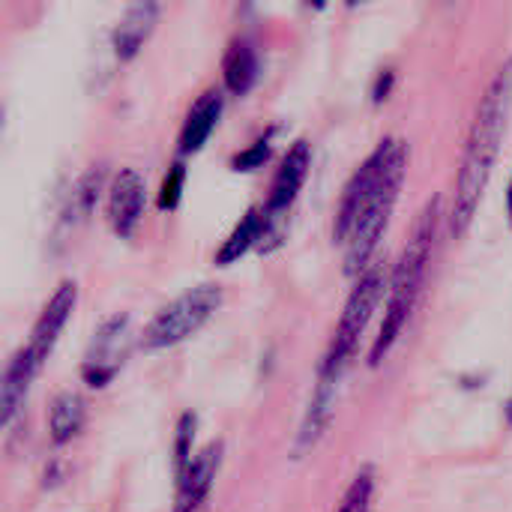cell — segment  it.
<instances>
[{"label":"cell","instance_id":"obj_1","mask_svg":"<svg viewBox=\"0 0 512 512\" xmlns=\"http://www.w3.org/2000/svg\"><path fill=\"white\" fill-rule=\"evenodd\" d=\"M405 174H408V144L402 138H384L345 183L336 207L333 240L345 246L348 276L360 279L372 267L378 243L396 210Z\"/></svg>","mask_w":512,"mask_h":512},{"label":"cell","instance_id":"obj_2","mask_svg":"<svg viewBox=\"0 0 512 512\" xmlns=\"http://www.w3.org/2000/svg\"><path fill=\"white\" fill-rule=\"evenodd\" d=\"M512 114V57L504 60L492 78V84L486 87L468 141H465V153L459 162V174H456V192H453V213H450V228L456 237H462L474 216L477 207L483 201V192L492 180L507 126H510Z\"/></svg>","mask_w":512,"mask_h":512},{"label":"cell","instance_id":"obj_3","mask_svg":"<svg viewBox=\"0 0 512 512\" xmlns=\"http://www.w3.org/2000/svg\"><path fill=\"white\" fill-rule=\"evenodd\" d=\"M438 219H441V198H432L423 207V213H420V219H417V225L411 231V240H408V246L402 249V255H399V261L393 267L390 288H387L384 324H381V333L375 336V345H372V354H369L372 366L384 363V357L399 342L408 318L414 315V306L420 300L423 279H426V270H429V261H432Z\"/></svg>","mask_w":512,"mask_h":512},{"label":"cell","instance_id":"obj_4","mask_svg":"<svg viewBox=\"0 0 512 512\" xmlns=\"http://www.w3.org/2000/svg\"><path fill=\"white\" fill-rule=\"evenodd\" d=\"M384 288L387 285V273H384V264H372L360 279L357 285L351 288V297L342 309V318L336 324V333L330 339V348L324 354V363H321V372L318 375H330V378H342L348 360L354 357L357 351V342L360 336L366 333L369 321H372V312L375 306L381 303L384 297Z\"/></svg>","mask_w":512,"mask_h":512},{"label":"cell","instance_id":"obj_5","mask_svg":"<svg viewBox=\"0 0 512 512\" xmlns=\"http://www.w3.org/2000/svg\"><path fill=\"white\" fill-rule=\"evenodd\" d=\"M219 306H222V288L219 285L189 288L186 294H180L177 300H171L165 309L156 312V318L147 324V330L141 336V348L144 351H162V348L186 342L219 312Z\"/></svg>","mask_w":512,"mask_h":512},{"label":"cell","instance_id":"obj_6","mask_svg":"<svg viewBox=\"0 0 512 512\" xmlns=\"http://www.w3.org/2000/svg\"><path fill=\"white\" fill-rule=\"evenodd\" d=\"M309 168H312V147L309 141H294L285 153V159L279 162L276 168V177L270 183V195H267V204H264V219H267V228H264V252H270L276 243H282V219L288 216V210L294 207L306 177H309Z\"/></svg>","mask_w":512,"mask_h":512},{"label":"cell","instance_id":"obj_7","mask_svg":"<svg viewBox=\"0 0 512 512\" xmlns=\"http://www.w3.org/2000/svg\"><path fill=\"white\" fill-rule=\"evenodd\" d=\"M126 330H129V318L114 315L93 333L90 351L81 366V375L90 387H105L120 372L126 357Z\"/></svg>","mask_w":512,"mask_h":512},{"label":"cell","instance_id":"obj_8","mask_svg":"<svg viewBox=\"0 0 512 512\" xmlns=\"http://www.w3.org/2000/svg\"><path fill=\"white\" fill-rule=\"evenodd\" d=\"M147 207V189L135 168H120L108 186V225L117 237H132Z\"/></svg>","mask_w":512,"mask_h":512},{"label":"cell","instance_id":"obj_9","mask_svg":"<svg viewBox=\"0 0 512 512\" xmlns=\"http://www.w3.org/2000/svg\"><path fill=\"white\" fill-rule=\"evenodd\" d=\"M75 303H78V285L72 279L60 282L57 291L51 294V300L42 306L36 324H33V333H30V342H27V351L36 357V363L42 366L48 360V354L54 351L66 321L72 318L75 312Z\"/></svg>","mask_w":512,"mask_h":512},{"label":"cell","instance_id":"obj_10","mask_svg":"<svg viewBox=\"0 0 512 512\" xmlns=\"http://www.w3.org/2000/svg\"><path fill=\"white\" fill-rule=\"evenodd\" d=\"M222 465V441H210L195 453L189 468L177 477V492H174V512H198L207 501L213 480Z\"/></svg>","mask_w":512,"mask_h":512},{"label":"cell","instance_id":"obj_11","mask_svg":"<svg viewBox=\"0 0 512 512\" xmlns=\"http://www.w3.org/2000/svg\"><path fill=\"white\" fill-rule=\"evenodd\" d=\"M159 12H162V6L153 3V0L126 6V12L120 15V21H117L114 30H111V48H114L117 60L126 63V60H132V57L144 48V42H147L150 33L156 30Z\"/></svg>","mask_w":512,"mask_h":512},{"label":"cell","instance_id":"obj_12","mask_svg":"<svg viewBox=\"0 0 512 512\" xmlns=\"http://www.w3.org/2000/svg\"><path fill=\"white\" fill-rule=\"evenodd\" d=\"M39 369L42 366L27 351V345H21L9 357V363L3 369V381H0V420H3V426H9L15 420V414L24 408V399H27L30 384H33V378H36Z\"/></svg>","mask_w":512,"mask_h":512},{"label":"cell","instance_id":"obj_13","mask_svg":"<svg viewBox=\"0 0 512 512\" xmlns=\"http://www.w3.org/2000/svg\"><path fill=\"white\" fill-rule=\"evenodd\" d=\"M222 108H225V99H222V90H216V87L204 90L195 99V105L189 108L183 129H180V153H198L207 144V138L219 126Z\"/></svg>","mask_w":512,"mask_h":512},{"label":"cell","instance_id":"obj_14","mask_svg":"<svg viewBox=\"0 0 512 512\" xmlns=\"http://www.w3.org/2000/svg\"><path fill=\"white\" fill-rule=\"evenodd\" d=\"M222 78L234 96H246L258 81V54L249 39H234L222 57Z\"/></svg>","mask_w":512,"mask_h":512},{"label":"cell","instance_id":"obj_15","mask_svg":"<svg viewBox=\"0 0 512 512\" xmlns=\"http://www.w3.org/2000/svg\"><path fill=\"white\" fill-rule=\"evenodd\" d=\"M264 228H267V219H264V207H252L246 210V216L234 225V231L222 240L219 252H216V264L219 267H228L234 261H240L252 246H258L264 240Z\"/></svg>","mask_w":512,"mask_h":512},{"label":"cell","instance_id":"obj_16","mask_svg":"<svg viewBox=\"0 0 512 512\" xmlns=\"http://www.w3.org/2000/svg\"><path fill=\"white\" fill-rule=\"evenodd\" d=\"M102 186H105V165H90L78 180H75V186H72V192H69V198H66V207H63V225H78V222H84L90 213H93V207H96V201H99V195H102Z\"/></svg>","mask_w":512,"mask_h":512},{"label":"cell","instance_id":"obj_17","mask_svg":"<svg viewBox=\"0 0 512 512\" xmlns=\"http://www.w3.org/2000/svg\"><path fill=\"white\" fill-rule=\"evenodd\" d=\"M84 420H87V408H84V399L78 393H60L54 402H51V411H48V432H51V441L57 447L69 444L81 429H84Z\"/></svg>","mask_w":512,"mask_h":512},{"label":"cell","instance_id":"obj_18","mask_svg":"<svg viewBox=\"0 0 512 512\" xmlns=\"http://www.w3.org/2000/svg\"><path fill=\"white\" fill-rule=\"evenodd\" d=\"M372 495H375V468L372 465H363L351 486L345 489L342 495V504L336 512H369L372 510Z\"/></svg>","mask_w":512,"mask_h":512},{"label":"cell","instance_id":"obj_19","mask_svg":"<svg viewBox=\"0 0 512 512\" xmlns=\"http://www.w3.org/2000/svg\"><path fill=\"white\" fill-rule=\"evenodd\" d=\"M195 423H198L195 414H183L180 423H177V438H174V477H180V474L189 468V462L195 459V456H192Z\"/></svg>","mask_w":512,"mask_h":512},{"label":"cell","instance_id":"obj_20","mask_svg":"<svg viewBox=\"0 0 512 512\" xmlns=\"http://www.w3.org/2000/svg\"><path fill=\"white\" fill-rule=\"evenodd\" d=\"M183 183H186V168L183 162H174L168 168V174L162 177V186H159V210H174L180 204V195H183Z\"/></svg>","mask_w":512,"mask_h":512},{"label":"cell","instance_id":"obj_21","mask_svg":"<svg viewBox=\"0 0 512 512\" xmlns=\"http://www.w3.org/2000/svg\"><path fill=\"white\" fill-rule=\"evenodd\" d=\"M267 159H270V135L258 138L252 147H246L243 153H237L231 165H234V171H255V168H261Z\"/></svg>","mask_w":512,"mask_h":512},{"label":"cell","instance_id":"obj_22","mask_svg":"<svg viewBox=\"0 0 512 512\" xmlns=\"http://www.w3.org/2000/svg\"><path fill=\"white\" fill-rule=\"evenodd\" d=\"M390 87H393V72H390V69H384V72L378 75V81H375V90H372V96H375V102H381V99H387V93H390Z\"/></svg>","mask_w":512,"mask_h":512},{"label":"cell","instance_id":"obj_23","mask_svg":"<svg viewBox=\"0 0 512 512\" xmlns=\"http://www.w3.org/2000/svg\"><path fill=\"white\" fill-rule=\"evenodd\" d=\"M507 216H510V222H512V180H510V189H507Z\"/></svg>","mask_w":512,"mask_h":512}]
</instances>
